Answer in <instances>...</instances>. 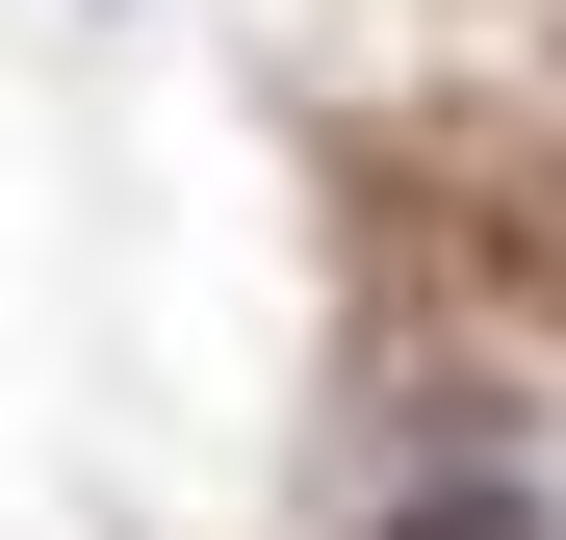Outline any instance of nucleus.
<instances>
[{
	"label": "nucleus",
	"mask_w": 566,
	"mask_h": 540,
	"mask_svg": "<svg viewBox=\"0 0 566 540\" xmlns=\"http://www.w3.org/2000/svg\"><path fill=\"white\" fill-rule=\"evenodd\" d=\"M387 540H541V464H387Z\"/></svg>",
	"instance_id": "obj_1"
}]
</instances>
